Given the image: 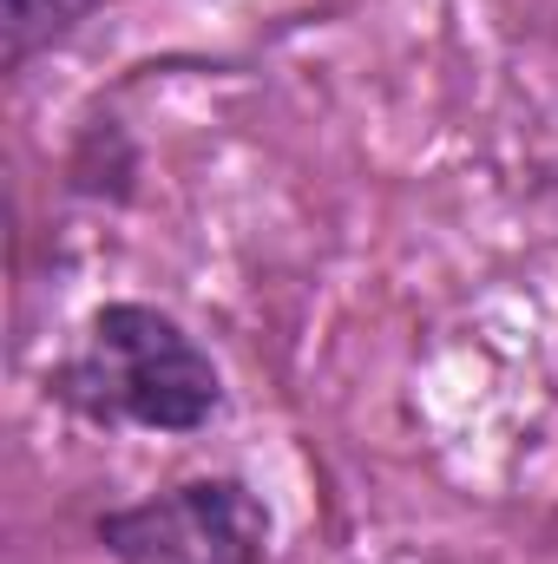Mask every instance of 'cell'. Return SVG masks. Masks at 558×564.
Here are the masks:
<instances>
[{
  "label": "cell",
  "instance_id": "obj_1",
  "mask_svg": "<svg viewBox=\"0 0 558 564\" xmlns=\"http://www.w3.org/2000/svg\"><path fill=\"white\" fill-rule=\"evenodd\" d=\"M60 401L99 426L144 433H197L217 421L224 381L211 355L151 302H106L73 361L60 368Z\"/></svg>",
  "mask_w": 558,
  "mask_h": 564
},
{
  "label": "cell",
  "instance_id": "obj_2",
  "mask_svg": "<svg viewBox=\"0 0 558 564\" xmlns=\"http://www.w3.org/2000/svg\"><path fill=\"white\" fill-rule=\"evenodd\" d=\"M99 539L119 564H264L270 506L244 479H184L158 499L106 512Z\"/></svg>",
  "mask_w": 558,
  "mask_h": 564
},
{
  "label": "cell",
  "instance_id": "obj_3",
  "mask_svg": "<svg viewBox=\"0 0 558 564\" xmlns=\"http://www.w3.org/2000/svg\"><path fill=\"white\" fill-rule=\"evenodd\" d=\"M93 7H106V0H7V59H26L40 40L66 33Z\"/></svg>",
  "mask_w": 558,
  "mask_h": 564
}]
</instances>
